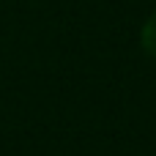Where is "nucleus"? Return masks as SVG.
<instances>
[{"mask_svg":"<svg viewBox=\"0 0 156 156\" xmlns=\"http://www.w3.org/2000/svg\"><path fill=\"white\" fill-rule=\"evenodd\" d=\"M140 44H143V49H145L148 55L156 58V14L148 16V22L143 25V30H140Z\"/></svg>","mask_w":156,"mask_h":156,"instance_id":"obj_1","label":"nucleus"}]
</instances>
